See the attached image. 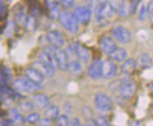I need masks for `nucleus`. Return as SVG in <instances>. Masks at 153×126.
Listing matches in <instances>:
<instances>
[{"label": "nucleus", "mask_w": 153, "mask_h": 126, "mask_svg": "<svg viewBox=\"0 0 153 126\" xmlns=\"http://www.w3.org/2000/svg\"><path fill=\"white\" fill-rule=\"evenodd\" d=\"M116 12L115 6L113 5L110 1H104L97 8L96 11V17L98 24L102 26L106 25L109 20L114 16Z\"/></svg>", "instance_id": "f257e3e1"}, {"label": "nucleus", "mask_w": 153, "mask_h": 126, "mask_svg": "<svg viewBox=\"0 0 153 126\" xmlns=\"http://www.w3.org/2000/svg\"><path fill=\"white\" fill-rule=\"evenodd\" d=\"M58 21L60 25L63 26L71 34H76L79 30V23L76 20L74 13L69 10H62L59 13Z\"/></svg>", "instance_id": "f03ea898"}, {"label": "nucleus", "mask_w": 153, "mask_h": 126, "mask_svg": "<svg viewBox=\"0 0 153 126\" xmlns=\"http://www.w3.org/2000/svg\"><path fill=\"white\" fill-rule=\"evenodd\" d=\"M13 88L20 93L34 94L42 89L41 85L30 81L26 77H19L13 81Z\"/></svg>", "instance_id": "7ed1b4c3"}, {"label": "nucleus", "mask_w": 153, "mask_h": 126, "mask_svg": "<svg viewBox=\"0 0 153 126\" xmlns=\"http://www.w3.org/2000/svg\"><path fill=\"white\" fill-rule=\"evenodd\" d=\"M117 90L123 98H131L136 90V82L129 75H126L118 81Z\"/></svg>", "instance_id": "20e7f679"}, {"label": "nucleus", "mask_w": 153, "mask_h": 126, "mask_svg": "<svg viewBox=\"0 0 153 126\" xmlns=\"http://www.w3.org/2000/svg\"><path fill=\"white\" fill-rule=\"evenodd\" d=\"M94 104L96 108L100 112H110L113 109V101L112 99L105 93L99 92L94 97Z\"/></svg>", "instance_id": "39448f33"}, {"label": "nucleus", "mask_w": 153, "mask_h": 126, "mask_svg": "<svg viewBox=\"0 0 153 126\" xmlns=\"http://www.w3.org/2000/svg\"><path fill=\"white\" fill-rule=\"evenodd\" d=\"M112 36L117 42L122 44H128L131 41V33L122 25H117L113 28Z\"/></svg>", "instance_id": "423d86ee"}, {"label": "nucleus", "mask_w": 153, "mask_h": 126, "mask_svg": "<svg viewBox=\"0 0 153 126\" xmlns=\"http://www.w3.org/2000/svg\"><path fill=\"white\" fill-rule=\"evenodd\" d=\"M74 15L75 16L78 23L86 25L90 22L92 17V10L89 7L85 6H77L74 9Z\"/></svg>", "instance_id": "0eeeda50"}, {"label": "nucleus", "mask_w": 153, "mask_h": 126, "mask_svg": "<svg viewBox=\"0 0 153 126\" xmlns=\"http://www.w3.org/2000/svg\"><path fill=\"white\" fill-rule=\"evenodd\" d=\"M117 74V67L112 59H105L102 62V77L104 79H112Z\"/></svg>", "instance_id": "6e6552de"}, {"label": "nucleus", "mask_w": 153, "mask_h": 126, "mask_svg": "<svg viewBox=\"0 0 153 126\" xmlns=\"http://www.w3.org/2000/svg\"><path fill=\"white\" fill-rule=\"evenodd\" d=\"M46 40L54 48L61 49L65 44L64 36L59 31L51 30L46 34Z\"/></svg>", "instance_id": "1a4fd4ad"}, {"label": "nucleus", "mask_w": 153, "mask_h": 126, "mask_svg": "<svg viewBox=\"0 0 153 126\" xmlns=\"http://www.w3.org/2000/svg\"><path fill=\"white\" fill-rule=\"evenodd\" d=\"M71 48H72L74 53L76 55L79 61L88 64L91 60L90 51L88 48H85V46H83L82 44L74 43V45H71Z\"/></svg>", "instance_id": "9d476101"}, {"label": "nucleus", "mask_w": 153, "mask_h": 126, "mask_svg": "<svg viewBox=\"0 0 153 126\" xmlns=\"http://www.w3.org/2000/svg\"><path fill=\"white\" fill-rule=\"evenodd\" d=\"M54 50H55V48L53 47V46H51L49 48H46L44 51H42L41 54L39 55V59L42 60V62L46 63L47 65H49L53 69L56 70L58 68H57V64L56 61Z\"/></svg>", "instance_id": "9b49d317"}, {"label": "nucleus", "mask_w": 153, "mask_h": 126, "mask_svg": "<svg viewBox=\"0 0 153 126\" xmlns=\"http://www.w3.org/2000/svg\"><path fill=\"white\" fill-rule=\"evenodd\" d=\"M54 54H55L56 61V64H57V68L60 71H63V72L68 71L70 61H69L68 54L66 53V51H64L62 49L55 48Z\"/></svg>", "instance_id": "f8f14e48"}, {"label": "nucleus", "mask_w": 153, "mask_h": 126, "mask_svg": "<svg viewBox=\"0 0 153 126\" xmlns=\"http://www.w3.org/2000/svg\"><path fill=\"white\" fill-rule=\"evenodd\" d=\"M99 46L104 54L108 56H110L117 48L116 42L112 38L107 36H103L99 40Z\"/></svg>", "instance_id": "ddd939ff"}, {"label": "nucleus", "mask_w": 153, "mask_h": 126, "mask_svg": "<svg viewBox=\"0 0 153 126\" xmlns=\"http://www.w3.org/2000/svg\"><path fill=\"white\" fill-rule=\"evenodd\" d=\"M30 101L32 102L34 107L39 110L46 109L50 105V100L48 96L42 93H34L31 96Z\"/></svg>", "instance_id": "4468645a"}, {"label": "nucleus", "mask_w": 153, "mask_h": 126, "mask_svg": "<svg viewBox=\"0 0 153 126\" xmlns=\"http://www.w3.org/2000/svg\"><path fill=\"white\" fill-rule=\"evenodd\" d=\"M102 62L100 59H94L88 69V75L93 80H97L102 77Z\"/></svg>", "instance_id": "2eb2a0df"}, {"label": "nucleus", "mask_w": 153, "mask_h": 126, "mask_svg": "<svg viewBox=\"0 0 153 126\" xmlns=\"http://www.w3.org/2000/svg\"><path fill=\"white\" fill-rule=\"evenodd\" d=\"M31 67L38 70L44 77H53L55 75V72H56L55 69H53L49 65L42 62V60H39V59L33 62Z\"/></svg>", "instance_id": "dca6fc26"}, {"label": "nucleus", "mask_w": 153, "mask_h": 126, "mask_svg": "<svg viewBox=\"0 0 153 126\" xmlns=\"http://www.w3.org/2000/svg\"><path fill=\"white\" fill-rule=\"evenodd\" d=\"M25 75L26 78L29 79L30 81L34 82L36 84H39V85H42L44 81V78H45L41 72L33 67H29L27 69H25Z\"/></svg>", "instance_id": "f3484780"}, {"label": "nucleus", "mask_w": 153, "mask_h": 126, "mask_svg": "<svg viewBox=\"0 0 153 126\" xmlns=\"http://www.w3.org/2000/svg\"><path fill=\"white\" fill-rule=\"evenodd\" d=\"M45 6L47 8L50 18L52 19L58 18L59 13H60V10H59L60 1L59 0H45Z\"/></svg>", "instance_id": "a211bd4d"}, {"label": "nucleus", "mask_w": 153, "mask_h": 126, "mask_svg": "<svg viewBox=\"0 0 153 126\" xmlns=\"http://www.w3.org/2000/svg\"><path fill=\"white\" fill-rule=\"evenodd\" d=\"M136 61L134 59L132 58H127L125 61L122 62V65H121V72L125 75H131L134 72L135 69H136Z\"/></svg>", "instance_id": "6ab92c4d"}, {"label": "nucleus", "mask_w": 153, "mask_h": 126, "mask_svg": "<svg viewBox=\"0 0 153 126\" xmlns=\"http://www.w3.org/2000/svg\"><path fill=\"white\" fill-rule=\"evenodd\" d=\"M128 57V52L125 48H121V47H117L114 52L110 55V58L113 61L120 63L125 61L127 59Z\"/></svg>", "instance_id": "aec40b11"}, {"label": "nucleus", "mask_w": 153, "mask_h": 126, "mask_svg": "<svg viewBox=\"0 0 153 126\" xmlns=\"http://www.w3.org/2000/svg\"><path fill=\"white\" fill-rule=\"evenodd\" d=\"M68 71H69L70 75L71 76L77 77L79 75H81L82 72H83V66L81 64V61H79V60H71L69 63Z\"/></svg>", "instance_id": "412c9836"}, {"label": "nucleus", "mask_w": 153, "mask_h": 126, "mask_svg": "<svg viewBox=\"0 0 153 126\" xmlns=\"http://www.w3.org/2000/svg\"><path fill=\"white\" fill-rule=\"evenodd\" d=\"M136 64L140 68L147 69V68L151 67V66L153 65V60H152L151 57L148 54V53H143V54L139 55V57L137 58Z\"/></svg>", "instance_id": "4be33fe9"}, {"label": "nucleus", "mask_w": 153, "mask_h": 126, "mask_svg": "<svg viewBox=\"0 0 153 126\" xmlns=\"http://www.w3.org/2000/svg\"><path fill=\"white\" fill-rule=\"evenodd\" d=\"M9 117H10V119L14 123L23 124V123H25L26 122L25 119L21 114V112H20L19 109L16 108V107H13V108L10 109V111H9Z\"/></svg>", "instance_id": "5701e85b"}, {"label": "nucleus", "mask_w": 153, "mask_h": 126, "mask_svg": "<svg viewBox=\"0 0 153 126\" xmlns=\"http://www.w3.org/2000/svg\"><path fill=\"white\" fill-rule=\"evenodd\" d=\"M131 13V4L127 1H122L118 6V14L120 17H127Z\"/></svg>", "instance_id": "b1692460"}, {"label": "nucleus", "mask_w": 153, "mask_h": 126, "mask_svg": "<svg viewBox=\"0 0 153 126\" xmlns=\"http://www.w3.org/2000/svg\"><path fill=\"white\" fill-rule=\"evenodd\" d=\"M59 116V108L56 105H49V107L45 109V117L49 118L51 120H56Z\"/></svg>", "instance_id": "393cba45"}, {"label": "nucleus", "mask_w": 153, "mask_h": 126, "mask_svg": "<svg viewBox=\"0 0 153 126\" xmlns=\"http://www.w3.org/2000/svg\"><path fill=\"white\" fill-rule=\"evenodd\" d=\"M19 107L23 112H31L33 109H34V105H33L31 101H27V100H22L19 103Z\"/></svg>", "instance_id": "a878e982"}, {"label": "nucleus", "mask_w": 153, "mask_h": 126, "mask_svg": "<svg viewBox=\"0 0 153 126\" xmlns=\"http://www.w3.org/2000/svg\"><path fill=\"white\" fill-rule=\"evenodd\" d=\"M25 28L28 30H35L38 28V21L34 16H27L25 21Z\"/></svg>", "instance_id": "bb28decb"}, {"label": "nucleus", "mask_w": 153, "mask_h": 126, "mask_svg": "<svg viewBox=\"0 0 153 126\" xmlns=\"http://www.w3.org/2000/svg\"><path fill=\"white\" fill-rule=\"evenodd\" d=\"M25 121L26 122H28L31 125L38 124L39 122L41 121V116H39V114L37 113V112H31V113L26 117Z\"/></svg>", "instance_id": "cd10ccee"}, {"label": "nucleus", "mask_w": 153, "mask_h": 126, "mask_svg": "<svg viewBox=\"0 0 153 126\" xmlns=\"http://www.w3.org/2000/svg\"><path fill=\"white\" fill-rule=\"evenodd\" d=\"M69 118L67 115H59L56 120H55V123L56 126H68L69 124Z\"/></svg>", "instance_id": "c85d7f7f"}, {"label": "nucleus", "mask_w": 153, "mask_h": 126, "mask_svg": "<svg viewBox=\"0 0 153 126\" xmlns=\"http://www.w3.org/2000/svg\"><path fill=\"white\" fill-rule=\"evenodd\" d=\"M148 15V8L146 7L144 4L140 7L139 9V12H138V18L141 20V21H144V20L147 18Z\"/></svg>", "instance_id": "c756f323"}, {"label": "nucleus", "mask_w": 153, "mask_h": 126, "mask_svg": "<svg viewBox=\"0 0 153 126\" xmlns=\"http://www.w3.org/2000/svg\"><path fill=\"white\" fill-rule=\"evenodd\" d=\"M59 1H60V4L66 10H70V9L74 8L75 0H59Z\"/></svg>", "instance_id": "7c9ffc66"}, {"label": "nucleus", "mask_w": 153, "mask_h": 126, "mask_svg": "<svg viewBox=\"0 0 153 126\" xmlns=\"http://www.w3.org/2000/svg\"><path fill=\"white\" fill-rule=\"evenodd\" d=\"M95 122L99 126H111L110 122L103 117H98L95 119Z\"/></svg>", "instance_id": "2f4dec72"}, {"label": "nucleus", "mask_w": 153, "mask_h": 126, "mask_svg": "<svg viewBox=\"0 0 153 126\" xmlns=\"http://www.w3.org/2000/svg\"><path fill=\"white\" fill-rule=\"evenodd\" d=\"M148 15L149 16L150 22L153 24V0H150V2L148 5Z\"/></svg>", "instance_id": "473e14b6"}, {"label": "nucleus", "mask_w": 153, "mask_h": 126, "mask_svg": "<svg viewBox=\"0 0 153 126\" xmlns=\"http://www.w3.org/2000/svg\"><path fill=\"white\" fill-rule=\"evenodd\" d=\"M38 126H52V120L49 118H44L38 123Z\"/></svg>", "instance_id": "72a5a7b5"}, {"label": "nucleus", "mask_w": 153, "mask_h": 126, "mask_svg": "<svg viewBox=\"0 0 153 126\" xmlns=\"http://www.w3.org/2000/svg\"><path fill=\"white\" fill-rule=\"evenodd\" d=\"M68 126H81V122H80V120L78 118H72L69 122Z\"/></svg>", "instance_id": "f704fd0d"}, {"label": "nucleus", "mask_w": 153, "mask_h": 126, "mask_svg": "<svg viewBox=\"0 0 153 126\" xmlns=\"http://www.w3.org/2000/svg\"><path fill=\"white\" fill-rule=\"evenodd\" d=\"M1 125L2 126H13L14 125V122H13L10 119H4V120L1 121Z\"/></svg>", "instance_id": "c9c22d12"}, {"label": "nucleus", "mask_w": 153, "mask_h": 126, "mask_svg": "<svg viewBox=\"0 0 153 126\" xmlns=\"http://www.w3.org/2000/svg\"><path fill=\"white\" fill-rule=\"evenodd\" d=\"M86 126H99L97 124V122H95V120H92V119H89L86 122Z\"/></svg>", "instance_id": "e433bc0d"}, {"label": "nucleus", "mask_w": 153, "mask_h": 126, "mask_svg": "<svg viewBox=\"0 0 153 126\" xmlns=\"http://www.w3.org/2000/svg\"><path fill=\"white\" fill-rule=\"evenodd\" d=\"M5 11V0H0V14Z\"/></svg>", "instance_id": "4c0bfd02"}, {"label": "nucleus", "mask_w": 153, "mask_h": 126, "mask_svg": "<svg viewBox=\"0 0 153 126\" xmlns=\"http://www.w3.org/2000/svg\"><path fill=\"white\" fill-rule=\"evenodd\" d=\"M148 87L149 88V89H150V90H152V91H153V83H150V84H149Z\"/></svg>", "instance_id": "58836bf2"}, {"label": "nucleus", "mask_w": 153, "mask_h": 126, "mask_svg": "<svg viewBox=\"0 0 153 126\" xmlns=\"http://www.w3.org/2000/svg\"><path fill=\"white\" fill-rule=\"evenodd\" d=\"M100 1H102V2H104V1H106V0H100Z\"/></svg>", "instance_id": "ea45409f"}]
</instances>
